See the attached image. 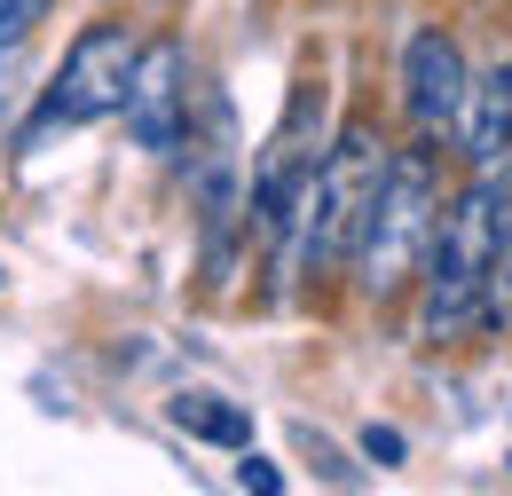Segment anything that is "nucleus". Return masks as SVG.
Wrapping results in <instances>:
<instances>
[{
	"label": "nucleus",
	"instance_id": "nucleus-6",
	"mask_svg": "<svg viewBox=\"0 0 512 496\" xmlns=\"http://www.w3.org/2000/svg\"><path fill=\"white\" fill-rule=\"evenodd\" d=\"M465 48L449 40L442 24H418L410 40H402V111H410V126L426 134V142H442L449 126H457V111H465Z\"/></svg>",
	"mask_w": 512,
	"mask_h": 496
},
{
	"label": "nucleus",
	"instance_id": "nucleus-9",
	"mask_svg": "<svg viewBox=\"0 0 512 496\" xmlns=\"http://www.w3.org/2000/svg\"><path fill=\"white\" fill-rule=\"evenodd\" d=\"M48 8H56V0H0V56H16V48L48 24Z\"/></svg>",
	"mask_w": 512,
	"mask_h": 496
},
{
	"label": "nucleus",
	"instance_id": "nucleus-1",
	"mask_svg": "<svg viewBox=\"0 0 512 496\" xmlns=\"http://www.w3.org/2000/svg\"><path fill=\"white\" fill-rule=\"evenodd\" d=\"M418 276H426V300H418L426 347H465L473 331H489V276H497V182L489 174H473L442 205Z\"/></svg>",
	"mask_w": 512,
	"mask_h": 496
},
{
	"label": "nucleus",
	"instance_id": "nucleus-3",
	"mask_svg": "<svg viewBox=\"0 0 512 496\" xmlns=\"http://www.w3.org/2000/svg\"><path fill=\"white\" fill-rule=\"evenodd\" d=\"M434 221H442V158H434V142L418 134L410 150L386 158L379 197H371V213H363V237L347 252L355 292H363V300L410 292V276L426 268V245H434Z\"/></svg>",
	"mask_w": 512,
	"mask_h": 496
},
{
	"label": "nucleus",
	"instance_id": "nucleus-8",
	"mask_svg": "<svg viewBox=\"0 0 512 496\" xmlns=\"http://www.w3.org/2000/svg\"><path fill=\"white\" fill-rule=\"evenodd\" d=\"M174 426L190 441H213V449H245L253 441V418L237 402H221V394H174Z\"/></svg>",
	"mask_w": 512,
	"mask_h": 496
},
{
	"label": "nucleus",
	"instance_id": "nucleus-10",
	"mask_svg": "<svg viewBox=\"0 0 512 496\" xmlns=\"http://www.w3.org/2000/svg\"><path fill=\"white\" fill-rule=\"evenodd\" d=\"M237 489H260V496H276V489H284V473H276L268 457H253V441H245V465H237Z\"/></svg>",
	"mask_w": 512,
	"mask_h": 496
},
{
	"label": "nucleus",
	"instance_id": "nucleus-4",
	"mask_svg": "<svg viewBox=\"0 0 512 496\" xmlns=\"http://www.w3.org/2000/svg\"><path fill=\"white\" fill-rule=\"evenodd\" d=\"M127 71H134L127 24H87V32L64 48L56 79H48V95H40V134H48V126L119 119V103H127Z\"/></svg>",
	"mask_w": 512,
	"mask_h": 496
},
{
	"label": "nucleus",
	"instance_id": "nucleus-12",
	"mask_svg": "<svg viewBox=\"0 0 512 496\" xmlns=\"http://www.w3.org/2000/svg\"><path fill=\"white\" fill-rule=\"evenodd\" d=\"M0 134H8V87H0Z\"/></svg>",
	"mask_w": 512,
	"mask_h": 496
},
{
	"label": "nucleus",
	"instance_id": "nucleus-5",
	"mask_svg": "<svg viewBox=\"0 0 512 496\" xmlns=\"http://www.w3.org/2000/svg\"><path fill=\"white\" fill-rule=\"evenodd\" d=\"M119 119H127V142L142 158H174L182 150V134H190V56H182V40L134 48Z\"/></svg>",
	"mask_w": 512,
	"mask_h": 496
},
{
	"label": "nucleus",
	"instance_id": "nucleus-7",
	"mask_svg": "<svg viewBox=\"0 0 512 496\" xmlns=\"http://www.w3.org/2000/svg\"><path fill=\"white\" fill-rule=\"evenodd\" d=\"M457 158L465 174H497L512 166V56H497L489 71L465 79V111H457Z\"/></svg>",
	"mask_w": 512,
	"mask_h": 496
},
{
	"label": "nucleus",
	"instance_id": "nucleus-11",
	"mask_svg": "<svg viewBox=\"0 0 512 496\" xmlns=\"http://www.w3.org/2000/svg\"><path fill=\"white\" fill-rule=\"evenodd\" d=\"M363 457H371V465H402V434H394V426H371V434H363Z\"/></svg>",
	"mask_w": 512,
	"mask_h": 496
},
{
	"label": "nucleus",
	"instance_id": "nucleus-2",
	"mask_svg": "<svg viewBox=\"0 0 512 496\" xmlns=\"http://www.w3.org/2000/svg\"><path fill=\"white\" fill-rule=\"evenodd\" d=\"M386 134L371 119H347L331 134V150L316 158V174L300 189V213H292V229H284V268L292 276H331V268H347V252L363 237V213H371V197H379V174H386Z\"/></svg>",
	"mask_w": 512,
	"mask_h": 496
}]
</instances>
